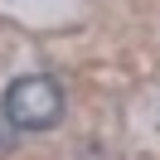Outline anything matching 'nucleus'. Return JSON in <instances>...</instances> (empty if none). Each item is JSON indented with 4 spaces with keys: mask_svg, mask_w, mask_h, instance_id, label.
<instances>
[{
    "mask_svg": "<svg viewBox=\"0 0 160 160\" xmlns=\"http://www.w3.org/2000/svg\"><path fill=\"white\" fill-rule=\"evenodd\" d=\"M0 112L20 131H49V126H58V117H63V92H58L53 78H20V82H10Z\"/></svg>",
    "mask_w": 160,
    "mask_h": 160,
    "instance_id": "f257e3e1",
    "label": "nucleus"
},
{
    "mask_svg": "<svg viewBox=\"0 0 160 160\" xmlns=\"http://www.w3.org/2000/svg\"><path fill=\"white\" fill-rule=\"evenodd\" d=\"M10 150H15V121L0 112V155H10Z\"/></svg>",
    "mask_w": 160,
    "mask_h": 160,
    "instance_id": "f03ea898",
    "label": "nucleus"
}]
</instances>
